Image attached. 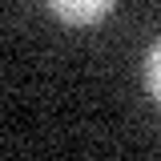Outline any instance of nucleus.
Listing matches in <instances>:
<instances>
[{"label": "nucleus", "instance_id": "obj_1", "mask_svg": "<svg viewBox=\"0 0 161 161\" xmlns=\"http://www.w3.org/2000/svg\"><path fill=\"white\" fill-rule=\"evenodd\" d=\"M117 0H48V8L69 24H97L101 16L113 12Z\"/></svg>", "mask_w": 161, "mask_h": 161}, {"label": "nucleus", "instance_id": "obj_2", "mask_svg": "<svg viewBox=\"0 0 161 161\" xmlns=\"http://www.w3.org/2000/svg\"><path fill=\"white\" fill-rule=\"evenodd\" d=\"M145 93L153 101L161 97V44H149L145 53Z\"/></svg>", "mask_w": 161, "mask_h": 161}]
</instances>
